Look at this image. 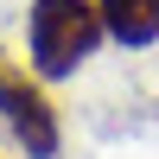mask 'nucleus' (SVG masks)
<instances>
[{"instance_id": "nucleus-1", "label": "nucleus", "mask_w": 159, "mask_h": 159, "mask_svg": "<svg viewBox=\"0 0 159 159\" xmlns=\"http://www.w3.org/2000/svg\"><path fill=\"white\" fill-rule=\"evenodd\" d=\"M102 38L108 32H102L96 0H32V13H25V64L38 83L70 76L83 57H96Z\"/></svg>"}, {"instance_id": "nucleus-2", "label": "nucleus", "mask_w": 159, "mask_h": 159, "mask_svg": "<svg viewBox=\"0 0 159 159\" xmlns=\"http://www.w3.org/2000/svg\"><path fill=\"white\" fill-rule=\"evenodd\" d=\"M0 121L13 127V140L25 147V159H57V147H64L57 108L45 102L32 64H13L7 51H0Z\"/></svg>"}, {"instance_id": "nucleus-3", "label": "nucleus", "mask_w": 159, "mask_h": 159, "mask_svg": "<svg viewBox=\"0 0 159 159\" xmlns=\"http://www.w3.org/2000/svg\"><path fill=\"white\" fill-rule=\"evenodd\" d=\"M96 13L115 45H153L159 38V0H96Z\"/></svg>"}]
</instances>
